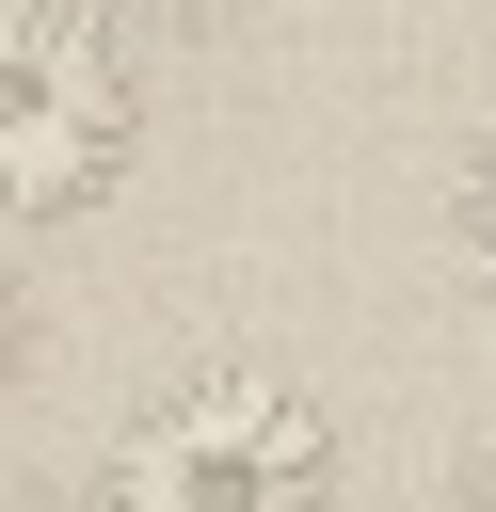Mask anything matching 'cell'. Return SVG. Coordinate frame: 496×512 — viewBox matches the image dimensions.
Masks as SVG:
<instances>
[{
	"instance_id": "1",
	"label": "cell",
	"mask_w": 496,
	"mask_h": 512,
	"mask_svg": "<svg viewBox=\"0 0 496 512\" xmlns=\"http://www.w3.org/2000/svg\"><path fill=\"white\" fill-rule=\"evenodd\" d=\"M96 512H352V464H336V416L272 368H176L112 416Z\"/></svg>"
},
{
	"instance_id": "2",
	"label": "cell",
	"mask_w": 496,
	"mask_h": 512,
	"mask_svg": "<svg viewBox=\"0 0 496 512\" xmlns=\"http://www.w3.org/2000/svg\"><path fill=\"white\" fill-rule=\"evenodd\" d=\"M144 160V64L96 0H0V240L96 224Z\"/></svg>"
},
{
	"instance_id": "3",
	"label": "cell",
	"mask_w": 496,
	"mask_h": 512,
	"mask_svg": "<svg viewBox=\"0 0 496 512\" xmlns=\"http://www.w3.org/2000/svg\"><path fill=\"white\" fill-rule=\"evenodd\" d=\"M448 272H464L480 320H496V96H480L464 144H448Z\"/></svg>"
},
{
	"instance_id": "4",
	"label": "cell",
	"mask_w": 496,
	"mask_h": 512,
	"mask_svg": "<svg viewBox=\"0 0 496 512\" xmlns=\"http://www.w3.org/2000/svg\"><path fill=\"white\" fill-rule=\"evenodd\" d=\"M32 336H48V304H32V272H16V240H0V384L32 368Z\"/></svg>"
},
{
	"instance_id": "5",
	"label": "cell",
	"mask_w": 496,
	"mask_h": 512,
	"mask_svg": "<svg viewBox=\"0 0 496 512\" xmlns=\"http://www.w3.org/2000/svg\"><path fill=\"white\" fill-rule=\"evenodd\" d=\"M448 512H496V432H480V448L448 464Z\"/></svg>"
},
{
	"instance_id": "6",
	"label": "cell",
	"mask_w": 496,
	"mask_h": 512,
	"mask_svg": "<svg viewBox=\"0 0 496 512\" xmlns=\"http://www.w3.org/2000/svg\"><path fill=\"white\" fill-rule=\"evenodd\" d=\"M0 512H96V496H64V480H0Z\"/></svg>"
},
{
	"instance_id": "7",
	"label": "cell",
	"mask_w": 496,
	"mask_h": 512,
	"mask_svg": "<svg viewBox=\"0 0 496 512\" xmlns=\"http://www.w3.org/2000/svg\"><path fill=\"white\" fill-rule=\"evenodd\" d=\"M192 16H208V0H192Z\"/></svg>"
}]
</instances>
